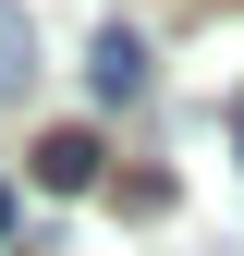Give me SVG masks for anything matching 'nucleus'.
<instances>
[{
  "instance_id": "f257e3e1",
  "label": "nucleus",
  "mask_w": 244,
  "mask_h": 256,
  "mask_svg": "<svg viewBox=\"0 0 244 256\" xmlns=\"http://www.w3.org/2000/svg\"><path fill=\"white\" fill-rule=\"evenodd\" d=\"M86 98H98V110H134V98H146V37H134V24H98V49H86Z\"/></svg>"
},
{
  "instance_id": "20e7f679",
  "label": "nucleus",
  "mask_w": 244,
  "mask_h": 256,
  "mask_svg": "<svg viewBox=\"0 0 244 256\" xmlns=\"http://www.w3.org/2000/svg\"><path fill=\"white\" fill-rule=\"evenodd\" d=\"M0 232H12V183H0Z\"/></svg>"
},
{
  "instance_id": "f03ea898",
  "label": "nucleus",
  "mask_w": 244,
  "mask_h": 256,
  "mask_svg": "<svg viewBox=\"0 0 244 256\" xmlns=\"http://www.w3.org/2000/svg\"><path fill=\"white\" fill-rule=\"evenodd\" d=\"M37 183H49V196H86V183H98V134H86V122H61V134L37 146Z\"/></svg>"
},
{
  "instance_id": "7ed1b4c3",
  "label": "nucleus",
  "mask_w": 244,
  "mask_h": 256,
  "mask_svg": "<svg viewBox=\"0 0 244 256\" xmlns=\"http://www.w3.org/2000/svg\"><path fill=\"white\" fill-rule=\"evenodd\" d=\"M24 86H37V24L0 0V98H24Z\"/></svg>"
}]
</instances>
